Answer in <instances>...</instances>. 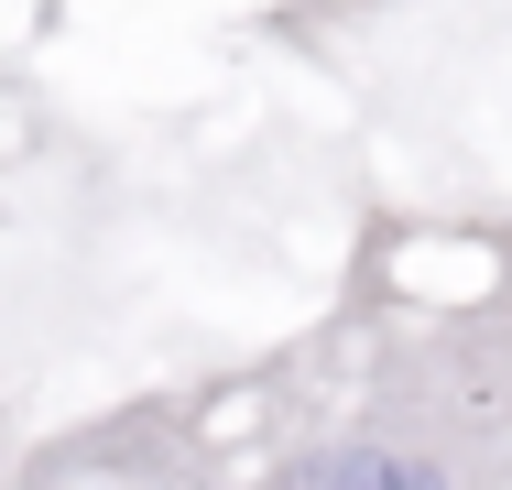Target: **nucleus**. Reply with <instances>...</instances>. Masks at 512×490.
I'll return each instance as SVG.
<instances>
[{"label": "nucleus", "mask_w": 512, "mask_h": 490, "mask_svg": "<svg viewBox=\"0 0 512 490\" xmlns=\"http://www.w3.org/2000/svg\"><path fill=\"white\" fill-rule=\"evenodd\" d=\"M251 490H512V294L393 327Z\"/></svg>", "instance_id": "f257e3e1"}]
</instances>
